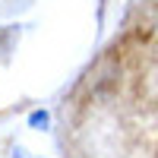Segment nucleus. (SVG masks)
I'll use <instances>...</instances> for the list:
<instances>
[{"mask_svg":"<svg viewBox=\"0 0 158 158\" xmlns=\"http://www.w3.org/2000/svg\"><path fill=\"white\" fill-rule=\"evenodd\" d=\"M29 127H35V130L41 127V130H44V127H48V114H44V111H35V114H29Z\"/></svg>","mask_w":158,"mask_h":158,"instance_id":"1","label":"nucleus"}]
</instances>
